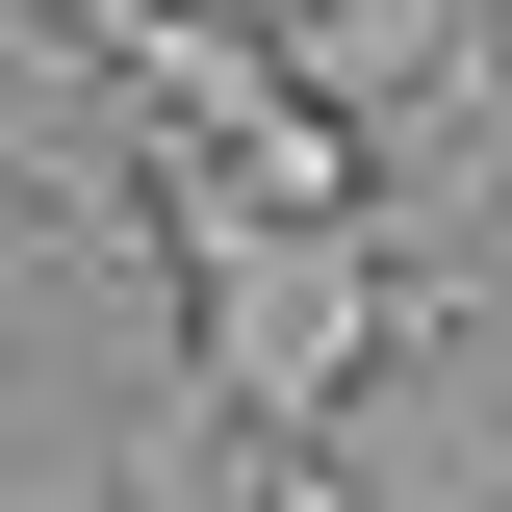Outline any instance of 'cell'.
<instances>
[{
	"instance_id": "2",
	"label": "cell",
	"mask_w": 512,
	"mask_h": 512,
	"mask_svg": "<svg viewBox=\"0 0 512 512\" xmlns=\"http://www.w3.org/2000/svg\"><path fill=\"white\" fill-rule=\"evenodd\" d=\"M231 512H359V461H333V436H256V461H231Z\"/></svg>"
},
{
	"instance_id": "1",
	"label": "cell",
	"mask_w": 512,
	"mask_h": 512,
	"mask_svg": "<svg viewBox=\"0 0 512 512\" xmlns=\"http://www.w3.org/2000/svg\"><path fill=\"white\" fill-rule=\"evenodd\" d=\"M154 256H180V410L205 436H359V384L461 308L436 231H384V205H256L231 154H128Z\"/></svg>"
}]
</instances>
